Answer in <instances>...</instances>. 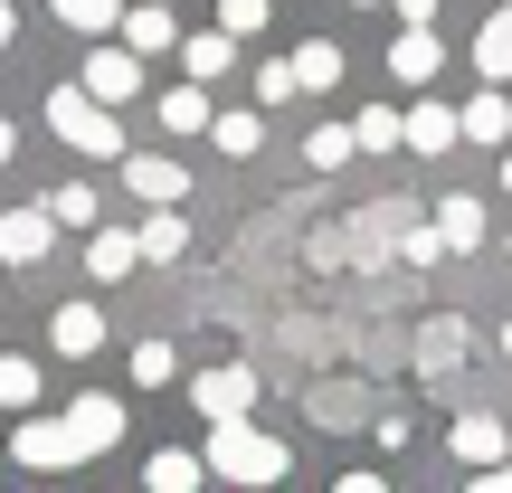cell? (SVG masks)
<instances>
[{
	"label": "cell",
	"instance_id": "cell-1",
	"mask_svg": "<svg viewBox=\"0 0 512 493\" xmlns=\"http://www.w3.org/2000/svg\"><path fill=\"white\" fill-rule=\"evenodd\" d=\"M200 456H209V475H219V484H285L294 475V446H275L266 427H256V408H247V418H209V446H200Z\"/></svg>",
	"mask_w": 512,
	"mask_h": 493
},
{
	"label": "cell",
	"instance_id": "cell-2",
	"mask_svg": "<svg viewBox=\"0 0 512 493\" xmlns=\"http://www.w3.org/2000/svg\"><path fill=\"white\" fill-rule=\"evenodd\" d=\"M48 133L67 152H86V162H124V105L86 95L76 76H67V86H48Z\"/></svg>",
	"mask_w": 512,
	"mask_h": 493
},
{
	"label": "cell",
	"instance_id": "cell-3",
	"mask_svg": "<svg viewBox=\"0 0 512 493\" xmlns=\"http://www.w3.org/2000/svg\"><path fill=\"white\" fill-rule=\"evenodd\" d=\"M10 456L29 465V475H67V465H86V446H76V427H67V408H19L10 418Z\"/></svg>",
	"mask_w": 512,
	"mask_h": 493
},
{
	"label": "cell",
	"instance_id": "cell-4",
	"mask_svg": "<svg viewBox=\"0 0 512 493\" xmlns=\"http://www.w3.org/2000/svg\"><path fill=\"white\" fill-rule=\"evenodd\" d=\"M190 408H200V427L209 418H247L256 399H266V370H247V361H209V370H190Z\"/></svg>",
	"mask_w": 512,
	"mask_h": 493
},
{
	"label": "cell",
	"instance_id": "cell-5",
	"mask_svg": "<svg viewBox=\"0 0 512 493\" xmlns=\"http://www.w3.org/2000/svg\"><path fill=\"white\" fill-rule=\"evenodd\" d=\"M143 67H152V57H143V48H124V38L105 29L86 57H76V86L105 95V105H133V95H143Z\"/></svg>",
	"mask_w": 512,
	"mask_h": 493
},
{
	"label": "cell",
	"instance_id": "cell-6",
	"mask_svg": "<svg viewBox=\"0 0 512 493\" xmlns=\"http://www.w3.org/2000/svg\"><path fill=\"white\" fill-rule=\"evenodd\" d=\"M399 86H437L446 76V38H437V19H399V38H389V57H380Z\"/></svg>",
	"mask_w": 512,
	"mask_h": 493
},
{
	"label": "cell",
	"instance_id": "cell-7",
	"mask_svg": "<svg viewBox=\"0 0 512 493\" xmlns=\"http://www.w3.org/2000/svg\"><path fill=\"white\" fill-rule=\"evenodd\" d=\"M48 351L57 361H95V351H105V304H95V294L48 304Z\"/></svg>",
	"mask_w": 512,
	"mask_h": 493
},
{
	"label": "cell",
	"instance_id": "cell-8",
	"mask_svg": "<svg viewBox=\"0 0 512 493\" xmlns=\"http://www.w3.org/2000/svg\"><path fill=\"white\" fill-rule=\"evenodd\" d=\"M67 427H76V446H86V456H105V446L133 437V418H124V399H114V389H76V399H67Z\"/></svg>",
	"mask_w": 512,
	"mask_h": 493
},
{
	"label": "cell",
	"instance_id": "cell-9",
	"mask_svg": "<svg viewBox=\"0 0 512 493\" xmlns=\"http://www.w3.org/2000/svg\"><path fill=\"white\" fill-rule=\"evenodd\" d=\"M456 143H465L456 105H437V95L418 86V105H399V152H427V162H437V152H456Z\"/></svg>",
	"mask_w": 512,
	"mask_h": 493
},
{
	"label": "cell",
	"instance_id": "cell-10",
	"mask_svg": "<svg viewBox=\"0 0 512 493\" xmlns=\"http://www.w3.org/2000/svg\"><path fill=\"white\" fill-rule=\"evenodd\" d=\"M48 247H57V219H48V200H29V209H0V266H48Z\"/></svg>",
	"mask_w": 512,
	"mask_h": 493
},
{
	"label": "cell",
	"instance_id": "cell-11",
	"mask_svg": "<svg viewBox=\"0 0 512 493\" xmlns=\"http://www.w3.org/2000/svg\"><path fill=\"white\" fill-rule=\"evenodd\" d=\"M124 190H133V200H190V162H181V152H124Z\"/></svg>",
	"mask_w": 512,
	"mask_h": 493
},
{
	"label": "cell",
	"instance_id": "cell-12",
	"mask_svg": "<svg viewBox=\"0 0 512 493\" xmlns=\"http://www.w3.org/2000/svg\"><path fill=\"white\" fill-rule=\"evenodd\" d=\"M427 219H437V238H446V256H475L484 238H494V209H484L475 190H446V200L427 209Z\"/></svg>",
	"mask_w": 512,
	"mask_h": 493
},
{
	"label": "cell",
	"instance_id": "cell-13",
	"mask_svg": "<svg viewBox=\"0 0 512 493\" xmlns=\"http://www.w3.org/2000/svg\"><path fill=\"white\" fill-rule=\"evenodd\" d=\"M133 247H143V266H181V256H190V219H181V200H152L143 219H133Z\"/></svg>",
	"mask_w": 512,
	"mask_h": 493
},
{
	"label": "cell",
	"instance_id": "cell-14",
	"mask_svg": "<svg viewBox=\"0 0 512 493\" xmlns=\"http://www.w3.org/2000/svg\"><path fill=\"white\" fill-rule=\"evenodd\" d=\"M133 266H143V247H133V219H95V228H86V275H95V285H124Z\"/></svg>",
	"mask_w": 512,
	"mask_h": 493
},
{
	"label": "cell",
	"instance_id": "cell-15",
	"mask_svg": "<svg viewBox=\"0 0 512 493\" xmlns=\"http://www.w3.org/2000/svg\"><path fill=\"white\" fill-rule=\"evenodd\" d=\"M114 38H124V48H143V57H171V48H181V19H171V0H124Z\"/></svg>",
	"mask_w": 512,
	"mask_h": 493
},
{
	"label": "cell",
	"instance_id": "cell-16",
	"mask_svg": "<svg viewBox=\"0 0 512 493\" xmlns=\"http://www.w3.org/2000/svg\"><path fill=\"white\" fill-rule=\"evenodd\" d=\"M238 48H247V38H228L219 19H209V29H181V48H171V57H181V76H200V86H219V76L238 67Z\"/></svg>",
	"mask_w": 512,
	"mask_h": 493
},
{
	"label": "cell",
	"instance_id": "cell-17",
	"mask_svg": "<svg viewBox=\"0 0 512 493\" xmlns=\"http://www.w3.org/2000/svg\"><path fill=\"white\" fill-rule=\"evenodd\" d=\"M219 162H256L266 152V105H228V114H209V133H200Z\"/></svg>",
	"mask_w": 512,
	"mask_h": 493
},
{
	"label": "cell",
	"instance_id": "cell-18",
	"mask_svg": "<svg viewBox=\"0 0 512 493\" xmlns=\"http://www.w3.org/2000/svg\"><path fill=\"white\" fill-rule=\"evenodd\" d=\"M446 446H456V465H465V475H484V465H503V418H494V408H465V418L456 427H446Z\"/></svg>",
	"mask_w": 512,
	"mask_h": 493
},
{
	"label": "cell",
	"instance_id": "cell-19",
	"mask_svg": "<svg viewBox=\"0 0 512 493\" xmlns=\"http://www.w3.org/2000/svg\"><path fill=\"white\" fill-rule=\"evenodd\" d=\"M465 67L484 76V86H512V0H494L475 29V48H465Z\"/></svg>",
	"mask_w": 512,
	"mask_h": 493
},
{
	"label": "cell",
	"instance_id": "cell-20",
	"mask_svg": "<svg viewBox=\"0 0 512 493\" xmlns=\"http://www.w3.org/2000/svg\"><path fill=\"white\" fill-rule=\"evenodd\" d=\"M294 86H304V95H342V86H351L342 38H304V48H294Z\"/></svg>",
	"mask_w": 512,
	"mask_h": 493
},
{
	"label": "cell",
	"instance_id": "cell-21",
	"mask_svg": "<svg viewBox=\"0 0 512 493\" xmlns=\"http://www.w3.org/2000/svg\"><path fill=\"white\" fill-rule=\"evenodd\" d=\"M456 124H465V143H484V152H503V143H512V95H503V86H484V95H465V105H456Z\"/></svg>",
	"mask_w": 512,
	"mask_h": 493
},
{
	"label": "cell",
	"instance_id": "cell-22",
	"mask_svg": "<svg viewBox=\"0 0 512 493\" xmlns=\"http://www.w3.org/2000/svg\"><path fill=\"white\" fill-rule=\"evenodd\" d=\"M465 342H475V332H465L456 313H437V323L418 332V370H427V380H456V361H465Z\"/></svg>",
	"mask_w": 512,
	"mask_h": 493
},
{
	"label": "cell",
	"instance_id": "cell-23",
	"mask_svg": "<svg viewBox=\"0 0 512 493\" xmlns=\"http://www.w3.org/2000/svg\"><path fill=\"white\" fill-rule=\"evenodd\" d=\"M209 114H219V105H209V86H200V76H181V86L162 95V133H171V143H190V133H209Z\"/></svg>",
	"mask_w": 512,
	"mask_h": 493
},
{
	"label": "cell",
	"instance_id": "cell-24",
	"mask_svg": "<svg viewBox=\"0 0 512 493\" xmlns=\"http://www.w3.org/2000/svg\"><path fill=\"white\" fill-rule=\"evenodd\" d=\"M200 475H209L200 446H162V456H143V484L152 493H200Z\"/></svg>",
	"mask_w": 512,
	"mask_h": 493
},
{
	"label": "cell",
	"instance_id": "cell-25",
	"mask_svg": "<svg viewBox=\"0 0 512 493\" xmlns=\"http://www.w3.org/2000/svg\"><path fill=\"white\" fill-rule=\"evenodd\" d=\"M38 399H48V361H29V351H0V408L19 418V408H38Z\"/></svg>",
	"mask_w": 512,
	"mask_h": 493
},
{
	"label": "cell",
	"instance_id": "cell-26",
	"mask_svg": "<svg viewBox=\"0 0 512 493\" xmlns=\"http://www.w3.org/2000/svg\"><path fill=\"white\" fill-rule=\"evenodd\" d=\"M48 19H57V29H76V38H105L114 19H124V0H48Z\"/></svg>",
	"mask_w": 512,
	"mask_h": 493
},
{
	"label": "cell",
	"instance_id": "cell-27",
	"mask_svg": "<svg viewBox=\"0 0 512 493\" xmlns=\"http://www.w3.org/2000/svg\"><path fill=\"white\" fill-rule=\"evenodd\" d=\"M399 219H408V209H361V228H351V256H361V266H380V256L399 247Z\"/></svg>",
	"mask_w": 512,
	"mask_h": 493
},
{
	"label": "cell",
	"instance_id": "cell-28",
	"mask_svg": "<svg viewBox=\"0 0 512 493\" xmlns=\"http://www.w3.org/2000/svg\"><path fill=\"white\" fill-rule=\"evenodd\" d=\"M133 389H181V351H171V342H133Z\"/></svg>",
	"mask_w": 512,
	"mask_h": 493
},
{
	"label": "cell",
	"instance_id": "cell-29",
	"mask_svg": "<svg viewBox=\"0 0 512 493\" xmlns=\"http://www.w3.org/2000/svg\"><path fill=\"white\" fill-rule=\"evenodd\" d=\"M48 219H57V228H95V219H105L95 181H57V190H48Z\"/></svg>",
	"mask_w": 512,
	"mask_h": 493
},
{
	"label": "cell",
	"instance_id": "cell-30",
	"mask_svg": "<svg viewBox=\"0 0 512 493\" xmlns=\"http://www.w3.org/2000/svg\"><path fill=\"white\" fill-rule=\"evenodd\" d=\"M304 162H313V171H342V162H361L351 124H313V133H304Z\"/></svg>",
	"mask_w": 512,
	"mask_h": 493
},
{
	"label": "cell",
	"instance_id": "cell-31",
	"mask_svg": "<svg viewBox=\"0 0 512 493\" xmlns=\"http://www.w3.org/2000/svg\"><path fill=\"white\" fill-rule=\"evenodd\" d=\"M351 143L361 152H399V105H361L351 114Z\"/></svg>",
	"mask_w": 512,
	"mask_h": 493
},
{
	"label": "cell",
	"instance_id": "cell-32",
	"mask_svg": "<svg viewBox=\"0 0 512 493\" xmlns=\"http://www.w3.org/2000/svg\"><path fill=\"white\" fill-rule=\"evenodd\" d=\"M294 95H304V86H294V57H256V105H294Z\"/></svg>",
	"mask_w": 512,
	"mask_h": 493
},
{
	"label": "cell",
	"instance_id": "cell-33",
	"mask_svg": "<svg viewBox=\"0 0 512 493\" xmlns=\"http://www.w3.org/2000/svg\"><path fill=\"white\" fill-rule=\"evenodd\" d=\"M266 19H275V0H219V29L228 38H256Z\"/></svg>",
	"mask_w": 512,
	"mask_h": 493
},
{
	"label": "cell",
	"instance_id": "cell-34",
	"mask_svg": "<svg viewBox=\"0 0 512 493\" xmlns=\"http://www.w3.org/2000/svg\"><path fill=\"white\" fill-rule=\"evenodd\" d=\"M399 256H408V266H437L446 238H437V228H399Z\"/></svg>",
	"mask_w": 512,
	"mask_h": 493
},
{
	"label": "cell",
	"instance_id": "cell-35",
	"mask_svg": "<svg viewBox=\"0 0 512 493\" xmlns=\"http://www.w3.org/2000/svg\"><path fill=\"white\" fill-rule=\"evenodd\" d=\"M475 484H484V493H512V456H503V465H484Z\"/></svg>",
	"mask_w": 512,
	"mask_h": 493
},
{
	"label": "cell",
	"instance_id": "cell-36",
	"mask_svg": "<svg viewBox=\"0 0 512 493\" xmlns=\"http://www.w3.org/2000/svg\"><path fill=\"white\" fill-rule=\"evenodd\" d=\"M10 162H19V124L0 114V171H10Z\"/></svg>",
	"mask_w": 512,
	"mask_h": 493
},
{
	"label": "cell",
	"instance_id": "cell-37",
	"mask_svg": "<svg viewBox=\"0 0 512 493\" xmlns=\"http://www.w3.org/2000/svg\"><path fill=\"white\" fill-rule=\"evenodd\" d=\"M389 10H399V19H437V0H389Z\"/></svg>",
	"mask_w": 512,
	"mask_h": 493
},
{
	"label": "cell",
	"instance_id": "cell-38",
	"mask_svg": "<svg viewBox=\"0 0 512 493\" xmlns=\"http://www.w3.org/2000/svg\"><path fill=\"white\" fill-rule=\"evenodd\" d=\"M10 38H19V10H10V0H0V48H10Z\"/></svg>",
	"mask_w": 512,
	"mask_h": 493
},
{
	"label": "cell",
	"instance_id": "cell-39",
	"mask_svg": "<svg viewBox=\"0 0 512 493\" xmlns=\"http://www.w3.org/2000/svg\"><path fill=\"white\" fill-rule=\"evenodd\" d=\"M503 200H512V143H503Z\"/></svg>",
	"mask_w": 512,
	"mask_h": 493
},
{
	"label": "cell",
	"instance_id": "cell-40",
	"mask_svg": "<svg viewBox=\"0 0 512 493\" xmlns=\"http://www.w3.org/2000/svg\"><path fill=\"white\" fill-rule=\"evenodd\" d=\"M503 361H512V323H503Z\"/></svg>",
	"mask_w": 512,
	"mask_h": 493
},
{
	"label": "cell",
	"instance_id": "cell-41",
	"mask_svg": "<svg viewBox=\"0 0 512 493\" xmlns=\"http://www.w3.org/2000/svg\"><path fill=\"white\" fill-rule=\"evenodd\" d=\"M351 10H380V0H351Z\"/></svg>",
	"mask_w": 512,
	"mask_h": 493
},
{
	"label": "cell",
	"instance_id": "cell-42",
	"mask_svg": "<svg viewBox=\"0 0 512 493\" xmlns=\"http://www.w3.org/2000/svg\"><path fill=\"white\" fill-rule=\"evenodd\" d=\"M0 313H10V285H0Z\"/></svg>",
	"mask_w": 512,
	"mask_h": 493
},
{
	"label": "cell",
	"instance_id": "cell-43",
	"mask_svg": "<svg viewBox=\"0 0 512 493\" xmlns=\"http://www.w3.org/2000/svg\"><path fill=\"white\" fill-rule=\"evenodd\" d=\"M503 256H512V228H503Z\"/></svg>",
	"mask_w": 512,
	"mask_h": 493
}]
</instances>
